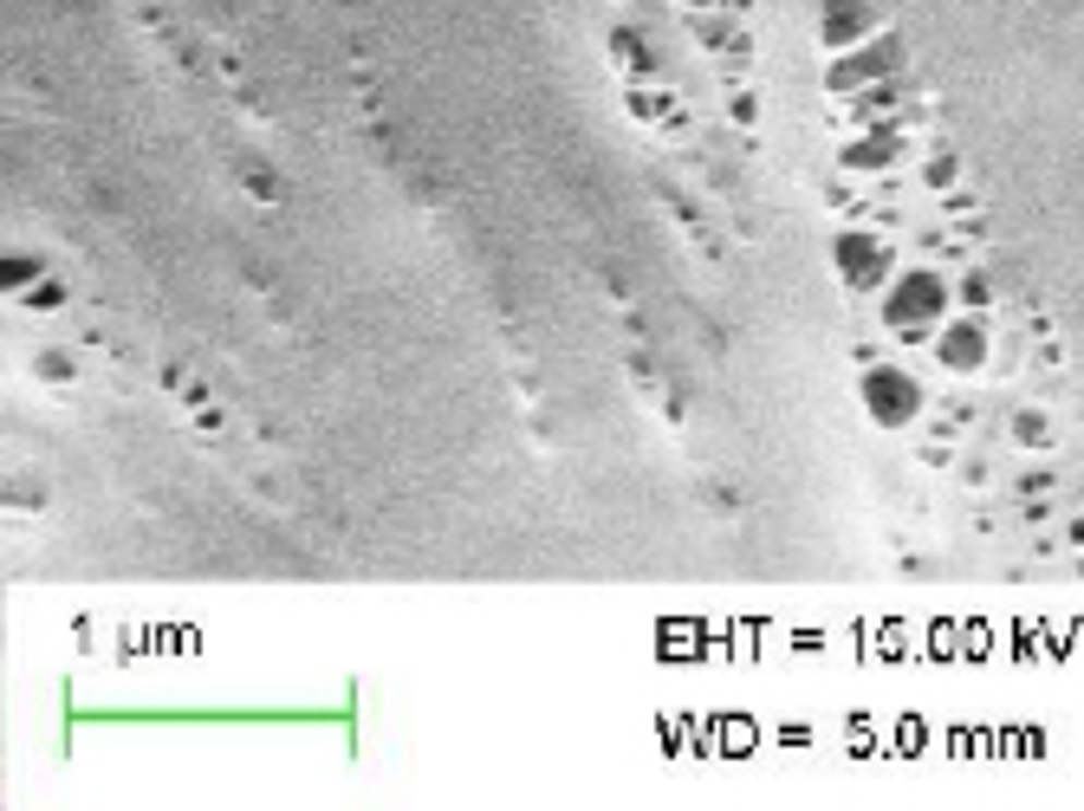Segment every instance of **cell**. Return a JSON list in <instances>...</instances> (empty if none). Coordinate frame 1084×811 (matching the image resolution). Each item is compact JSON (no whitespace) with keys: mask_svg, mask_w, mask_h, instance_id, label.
<instances>
[{"mask_svg":"<svg viewBox=\"0 0 1084 811\" xmlns=\"http://www.w3.org/2000/svg\"><path fill=\"white\" fill-rule=\"evenodd\" d=\"M903 162H910V136L890 131V124H864L857 143H844V169H857V175H883Z\"/></svg>","mask_w":1084,"mask_h":811,"instance_id":"7","label":"cell"},{"mask_svg":"<svg viewBox=\"0 0 1084 811\" xmlns=\"http://www.w3.org/2000/svg\"><path fill=\"white\" fill-rule=\"evenodd\" d=\"M831 261H838V279H844V292H864V299H877L896 273H903V254H896V241L883 234V228H844L838 241H831Z\"/></svg>","mask_w":1084,"mask_h":811,"instance_id":"3","label":"cell"},{"mask_svg":"<svg viewBox=\"0 0 1084 811\" xmlns=\"http://www.w3.org/2000/svg\"><path fill=\"white\" fill-rule=\"evenodd\" d=\"M1046 487H1059V481H1052L1046 468H1026V474L1013 481V494H1026V500H1033V494H1046Z\"/></svg>","mask_w":1084,"mask_h":811,"instance_id":"11","label":"cell"},{"mask_svg":"<svg viewBox=\"0 0 1084 811\" xmlns=\"http://www.w3.org/2000/svg\"><path fill=\"white\" fill-rule=\"evenodd\" d=\"M682 7H695V13H708V7H727V13H740L747 0H682Z\"/></svg>","mask_w":1084,"mask_h":811,"instance_id":"12","label":"cell"},{"mask_svg":"<svg viewBox=\"0 0 1084 811\" xmlns=\"http://www.w3.org/2000/svg\"><path fill=\"white\" fill-rule=\"evenodd\" d=\"M1007 435H1013L1020 448L1046 455V448H1059V415H1052V409H1039V403H1026V409H1013V415H1007Z\"/></svg>","mask_w":1084,"mask_h":811,"instance_id":"8","label":"cell"},{"mask_svg":"<svg viewBox=\"0 0 1084 811\" xmlns=\"http://www.w3.org/2000/svg\"><path fill=\"white\" fill-rule=\"evenodd\" d=\"M903 59H910V52H903V39H896V33H877V39H864V46L838 52V59H831V72H824V85L857 98V92H870V85H890V78L903 72Z\"/></svg>","mask_w":1084,"mask_h":811,"instance_id":"5","label":"cell"},{"mask_svg":"<svg viewBox=\"0 0 1084 811\" xmlns=\"http://www.w3.org/2000/svg\"><path fill=\"white\" fill-rule=\"evenodd\" d=\"M954 305H967V312H993V279H980V267L954 273Z\"/></svg>","mask_w":1084,"mask_h":811,"instance_id":"9","label":"cell"},{"mask_svg":"<svg viewBox=\"0 0 1084 811\" xmlns=\"http://www.w3.org/2000/svg\"><path fill=\"white\" fill-rule=\"evenodd\" d=\"M961 182V156H929V189H954Z\"/></svg>","mask_w":1084,"mask_h":811,"instance_id":"10","label":"cell"},{"mask_svg":"<svg viewBox=\"0 0 1084 811\" xmlns=\"http://www.w3.org/2000/svg\"><path fill=\"white\" fill-rule=\"evenodd\" d=\"M993 351H1000V325H993V312H967V305H954V318L929 338L936 371H942V377H967V384L993 371Z\"/></svg>","mask_w":1084,"mask_h":811,"instance_id":"2","label":"cell"},{"mask_svg":"<svg viewBox=\"0 0 1084 811\" xmlns=\"http://www.w3.org/2000/svg\"><path fill=\"white\" fill-rule=\"evenodd\" d=\"M877 318H883V338L896 344H923L954 318V273L942 267H903L883 292H877Z\"/></svg>","mask_w":1084,"mask_h":811,"instance_id":"1","label":"cell"},{"mask_svg":"<svg viewBox=\"0 0 1084 811\" xmlns=\"http://www.w3.org/2000/svg\"><path fill=\"white\" fill-rule=\"evenodd\" d=\"M883 33V20L864 7V0H831L824 13H818V46L838 59V52H851V46H864V39H877Z\"/></svg>","mask_w":1084,"mask_h":811,"instance_id":"6","label":"cell"},{"mask_svg":"<svg viewBox=\"0 0 1084 811\" xmlns=\"http://www.w3.org/2000/svg\"><path fill=\"white\" fill-rule=\"evenodd\" d=\"M1065 540H1072V545H1084V520H1072V533H1065Z\"/></svg>","mask_w":1084,"mask_h":811,"instance_id":"13","label":"cell"},{"mask_svg":"<svg viewBox=\"0 0 1084 811\" xmlns=\"http://www.w3.org/2000/svg\"><path fill=\"white\" fill-rule=\"evenodd\" d=\"M857 403H864V415H870L877 428H916V422L929 415V390H923V377L903 371V364H870V371L857 377Z\"/></svg>","mask_w":1084,"mask_h":811,"instance_id":"4","label":"cell"}]
</instances>
